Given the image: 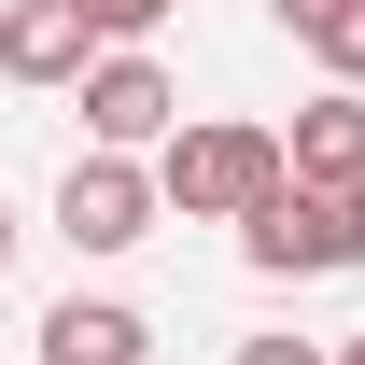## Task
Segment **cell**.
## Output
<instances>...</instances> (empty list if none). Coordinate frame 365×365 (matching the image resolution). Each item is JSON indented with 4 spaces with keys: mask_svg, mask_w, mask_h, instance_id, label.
Returning a JSON list of instances; mask_svg holds the SVG:
<instances>
[{
    "mask_svg": "<svg viewBox=\"0 0 365 365\" xmlns=\"http://www.w3.org/2000/svg\"><path fill=\"white\" fill-rule=\"evenodd\" d=\"M155 182H169L182 225H253L281 182H295V155H281L267 127H239V113H211V127H169V155H155Z\"/></svg>",
    "mask_w": 365,
    "mask_h": 365,
    "instance_id": "6da1fadb",
    "label": "cell"
},
{
    "mask_svg": "<svg viewBox=\"0 0 365 365\" xmlns=\"http://www.w3.org/2000/svg\"><path fill=\"white\" fill-rule=\"evenodd\" d=\"M309 56L337 71V85H365V0H337V14H323V29H309Z\"/></svg>",
    "mask_w": 365,
    "mask_h": 365,
    "instance_id": "ba28073f",
    "label": "cell"
},
{
    "mask_svg": "<svg viewBox=\"0 0 365 365\" xmlns=\"http://www.w3.org/2000/svg\"><path fill=\"white\" fill-rule=\"evenodd\" d=\"M140 351H155V323L127 295H56L43 309V365H140Z\"/></svg>",
    "mask_w": 365,
    "mask_h": 365,
    "instance_id": "8992f818",
    "label": "cell"
},
{
    "mask_svg": "<svg viewBox=\"0 0 365 365\" xmlns=\"http://www.w3.org/2000/svg\"><path fill=\"white\" fill-rule=\"evenodd\" d=\"M71 113H85V140L98 155H140V140H169V71H155V56H98L85 85H71Z\"/></svg>",
    "mask_w": 365,
    "mask_h": 365,
    "instance_id": "277c9868",
    "label": "cell"
},
{
    "mask_svg": "<svg viewBox=\"0 0 365 365\" xmlns=\"http://www.w3.org/2000/svg\"><path fill=\"white\" fill-rule=\"evenodd\" d=\"M0 71H14V85H85L98 71V14L85 0H14V14H0Z\"/></svg>",
    "mask_w": 365,
    "mask_h": 365,
    "instance_id": "5b68a950",
    "label": "cell"
},
{
    "mask_svg": "<svg viewBox=\"0 0 365 365\" xmlns=\"http://www.w3.org/2000/svg\"><path fill=\"white\" fill-rule=\"evenodd\" d=\"M267 14H281V29H295V43H309V29H323V14H337V0H267Z\"/></svg>",
    "mask_w": 365,
    "mask_h": 365,
    "instance_id": "8fae6325",
    "label": "cell"
},
{
    "mask_svg": "<svg viewBox=\"0 0 365 365\" xmlns=\"http://www.w3.org/2000/svg\"><path fill=\"white\" fill-rule=\"evenodd\" d=\"M85 14H98V43H140V29H155L169 0H85Z\"/></svg>",
    "mask_w": 365,
    "mask_h": 365,
    "instance_id": "9c48e42d",
    "label": "cell"
},
{
    "mask_svg": "<svg viewBox=\"0 0 365 365\" xmlns=\"http://www.w3.org/2000/svg\"><path fill=\"white\" fill-rule=\"evenodd\" d=\"M0 267H14V197H0Z\"/></svg>",
    "mask_w": 365,
    "mask_h": 365,
    "instance_id": "7c38bea8",
    "label": "cell"
},
{
    "mask_svg": "<svg viewBox=\"0 0 365 365\" xmlns=\"http://www.w3.org/2000/svg\"><path fill=\"white\" fill-rule=\"evenodd\" d=\"M239 365H337V351H309V337H239Z\"/></svg>",
    "mask_w": 365,
    "mask_h": 365,
    "instance_id": "30bf717a",
    "label": "cell"
},
{
    "mask_svg": "<svg viewBox=\"0 0 365 365\" xmlns=\"http://www.w3.org/2000/svg\"><path fill=\"white\" fill-rule=\"evenodd\" d=\"M155 211H169V182L140 169V155H71V169H56V239H71V253H140V239H155Z\"/></svg>",
    "mask_w": 365,
    "mask_h": 365,
    "instance_id": "3957f363",
    "label": "cell"
},
{
    "mask_svg": "<svg viewBox=\"0 0 365 365\" xmlns=\"http://www.w3.org/2000/svg\"><path fill=\"white\" fill-rule=\"evenodd\" d=\"M337 365H365V337H351V351H337Z\"/></svg>",
    "mask_w": 365,
    "mask_h": 365,
    "instance_id": "4fadbf2b",
    "label": "cell"
},
{
    "mask_svg": "<svg viewBox=\"0 0 365 365\" xmlns=\"http://www.w3.org/2000/svg\"><path fill=\"white\" fill-rule=\"evenodd\" d=\"M281 155H295V182H365V98L323 85L309 113H295V140H281Z\"/></svg>",
    "mask_w": 365,
    "mask_h": 365,
    "instance_id": "52a82bcc",
    "label": "cell"
},
{
    "mask_svg": "<svg viewBox=\"0 0 365 365\" xmlns=\"http://www.w3.org/2000/svg\"><path fill=\"white\" fill-rule=\"evenodd\" d=\"M239 253L267 281H337V267H365V182H281L267 211L239 225Z\"/></svg>",
    "mask_w": 365,
    "mask_h": 365,
    "instance_id": "7a4b0ae2",
    "label": "cell"
}]
</instances>
